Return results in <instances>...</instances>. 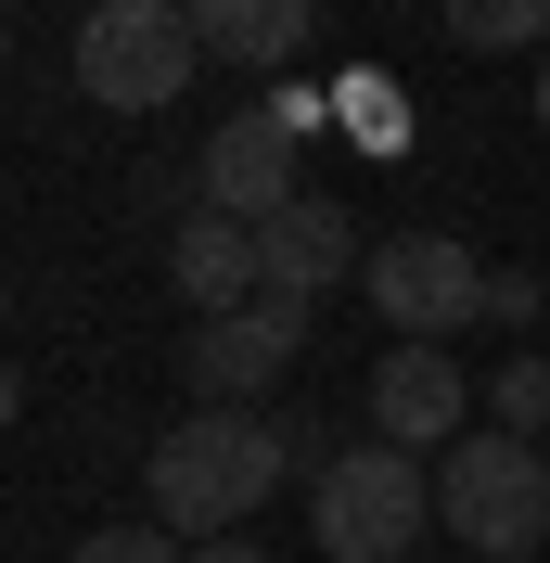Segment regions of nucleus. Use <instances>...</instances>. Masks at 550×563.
<instances>
[{
    "instance_id": "obj_19",
    "label": "nucleus",
    "mask_w": 550,
    "mask_h": 563,
    "mask_svg": "<svg viewBox=\"0 0 550 563\" xmlns=\"http://www.w3.org/2000/svg\"><path fill=\"white\" fill-rule=\"evenodd\" d=\"M0 52H13V26H0Z\"/></svg>"
},
{
    "instance_id": "obj_8",
    "label": "nucleus",
    "mask_w": 550,
    "mask_h": 563,
    "mask_svg": "<svg viewBox=\"0 0 550 563\" xmlns=\"http://www.w3.org/2000/svg\"><path fill=\"white\" fill-rule=\"evenodd\" d=\"M193 192H206L218 218H243V231H270V218L308 192V179H295V129H282V115H231V129L206 141Z\"/></svg>"
},
{
    "instance_id": "obj_16",
    "label": "nucleus",
    "mask_w": 550,
    "mask_h": 563,
    "mask_svg": "<svg viewBox=\"0 0 550 563\" xmlns=\"http://www.w3.org/2000/svg\"><path fill=\"white\" fill-rule=\"evenodd\" d=\"M13 410H26V385H13V358H0V422H13Z\"/></svg>"
},
{
    "instance_id": "obj_4",
    "label": "nucleus",
    "mask_w": 550,
    "mask_h": 563,
    "mask_svg": "<svg viewBox=\"0 0 550 563\" xmlns=\"http://www.w3.org/2000/svg\"><path fill=\"white\" fill-rule=\"evenodd\" d=\"M206 65V38L179 0H90V26H77V90L116 115H167Z\"/></svg>"
},
{
    "instance_id": "obj_2",
    "label": "nucleus",
    "mask_w": 550,
    "mask_h": 563,
    "mask_svg": "<svg viewBox=\"0 0 550 563\" xmlns=\"http://www.w3.org/2000/svg\"><path fill=\"white\" fill-rule=\"evenodd\" d=\"M436 512H448V538L461 551H486V563H525V551H550V461H538V435H461V449L436 461Z\"/></svg>"
},
{
    "instance_id": "obj_6",
    "label": "nucleus",
    "mask_w": 550,
    "mask_h": 563,
    "mask_svg": "<svg viewBox=\"0 0 550 563\" xmlns=\"http://www.w3.org/2000/svg\"><path fill=\"white\" fill-rule=\"evenodd\" d=\"M295 346H308V308L295 295H256V308H231V320H206L193 333V385H206V410H256V397L295 372Z\"/></svg>"
},
{
    "instance_id": "obj_7",
    "label": "nucleus",
    "mask_w": 550,
    "mask_h": 563,
    "mask_svg": "<svg viewBox=\"0 0 550 563\" xmlns=\"http://www.w3.org/2000/svg\"><path fill=\"white\" fill-rule=\"evenodd\" d=\"M474 385H461V358L448 346H384V372H372V435L384 449H461V435H474Z\"/></svg>"
},
{
    "instance_id": "obj_12",
    "label": "nucleus",
    "mask_w": 550,
    "mask_h": 563,
    "mask_svg": "<svg viewBox=\"0 0 550 563\" xmlns=\"http://www.w3.org/2000/svg\"><path fill=\"white\" fill-rule=\"evenodd\" d=\"M461 52H550V0H436Z\"/></svg>"
},
{
    "instance_id": "obj_18",
    "label": "nucleus",
    "mask_w": 550,
    "mask_h": 563,
    "mask_svg": "<svg viewBox=\"0 0 550 563\" xmlns=\"http://www.w3.org/2000/svg\"><path fill=\"white\" fill-rule=\"evenodd\" d=\"M0 308H13V269H0Z\"/></svg>"
},
{
    "instance_id": "obj_3",
    "label": "nucleus",
    "mask_w": 550,
    "mask_h": 563,
    "mask_svg": "<svg viewBox=\"0 0 550 563\" xmlns=\"http://www.w3.org/2000/svg\"><path fill=\"white\" fill-rule=\"evenodd\" d=\"M308 526L333 563H410L422 526H436V474L410 449H333L308 474Z\"/></svg>"
},
{
    "instance_id": "obj_1",
    "label": "nucleus",
    "mask_w": 550,
    "mask_h": 563,
    "mask_svg": "<svg viewBox=\"0 0 550 563\" xmlns=\"http://www.w3.org/2000/svg\"><path fill=\"white\" fill-rule=\"evenodd\" d=\"M295 461H308L295 422L193 410V422H167V435L141 449V512H154L167 538H243V526H256V499H270Z\"/></svg>"
},
{
    "instance_id": "obj_11",
    "label": "nucleus",
    "mask_w": 550,
    "mask_h": 563,
    "mask_svg": "<svg viewBox=\"0 0 550 563\" xmlns=\"http://www.w3.org/2000/svg\"><path fill=\"white\" fill-rule=\"evenodd\" d=\"M179 13L206 38V65H231V77H282L320 26V0H179Z\"/></svg>"
},
{
    "instance_id": "obj_14",
    "label": "nucleus",
    "mask_w": 550,
    "mask_h": 563,
    "mask_svg": "<svg viewBox=\"0 0 550 563\" xmlns=\"http://www.w3.org/2000/svg\"><path fill=\"white\" fill-rule=\"evenodd\" d=\"M550 422V358H513L499 372V435H538Z\"/></svg>"
},
{
    "instance_id": "obj_13",
    "label": "nucleus",
    "mask_w": 550,
    "mask_h": 563,
    "mask_svg": "<svg viewBox=\"0 0 550 563\" xmlns=\"http://www.w3.org/2000/svg\"><path fill=\"white\" fill-rule=\"evenodd\" d=\"M65 563H193V551H179L167 526H90V538H77Z\"/></svg>"
},
{
    "instance_id": "obj_5",
    "label": "nucleus",
    "mask_w": 550,
    "mask_h": 563,
    "mask_svg": "<svg viewBox=\"0 0 550 563\" xmlns=\"http://www.w3.org/2000/svg\"><path fill=\"white\" fill-rule=\"evenodd\" d=\"M486 282H499V269H486L461 231H384L372 269H359V295L384 308L397 346H461V333L486 320Z\"/></svg>"
},
{
    "instance_id": "obj_9",
    "label": "nucleus",
    "mask_w": 550,
    "mask_h": 563,
    "mask_svg": "<svg viewBox=\"0 0 550 563\" xmlns=\"http://www.w3.org/2000/svg\"><path fill=\"white\" fill-rule=\"evenodd\" d=\"M167 282H179L206 320H231V308H256V295H270V256H256V231H243V218L193 206V218L167 231Z\"/></svg>"
},
{
    "instance_id": "obj_17",
    "label": "nucleus",
    "mask_w": 550,
    "mask_h": 563,
    "mask_svg": "<svg viewBox=\"0 0 550 563\" xmlns=\"http://www.w3.org/2000/svg\"><path fill=\"white\" fill-rule=\"evenodd\" d=\"M538 129H550V65H538Z\"/></svg>"
},
{
    "instance_id": "obj_10",
    "label": "nucleus",
    "mask_w": 550,
    "mask_h": 563,
    "mask_svg": "<svg viewBox=\"0 0 550 563\" xmlns=\"http://www.w3.org/2000/svg\"><path fill=\"white\" fill-rule=\"evenodd\" d=\"M256 256H270V295H295V308H308V295H333L345 269H372V244H359V231H345V206H320V192H295V206L256 231Z\"/></svg>"
},
{
    "instance_id": "obj_15",
    "label": "nucleus",
    "mask_w": 550,
    "mask_h": 563,
    "mask_svg": "<svg viewBox=\"0 0 550 563\" xmlns=\"http://www.w3.org/2000/svg\"><path fill=\"white\" fill-rule=\"evenodd\" d=\"M193 563H270V551H256V538H206Z\"/></svg>"
}]
</instances>
